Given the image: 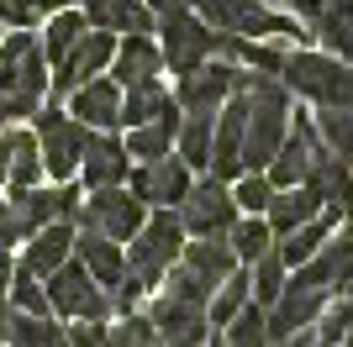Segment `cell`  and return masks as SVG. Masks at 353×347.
<instances>
[{
  "label": "cell",
  "instance_id": "obj_6",
  "mask_svg": "<svg viewBox=\"0 0 353 347\" xmlns=\"http://www.w3.org/2000/svg\"><path fill=\"white\" fill-rule=\"evenodd\" d=\"M159 53H163V74H190V69H201L206 58H216V48H221V32H211L206 21L195 11H174V16H159Z\"/></svg>",
  "mask_w": 353,
  "mask_h": 347
},
{
  "label": "cell",
  "instance_id": "obj_28",
  "mask_svg": "<svg viewBox=\"0 0 353 347\" xmlns=\"http://www.w3.org/2000/svg\"><path fill=\"white\" fill-rule=\"evenodd\" d=\"M243 305H248V269H232V274H227L216 289H211V300H206L211 332H216V326H227V321H232Z\"/></svg>",
  "mask_w": 353,
  "mask_h": 347
},
{
  "label": "cell",
  "instance_id": "obj_31",
  "mask_svg": "<svg viewBox=\"0 0 353 347\" xmlns=\"http://www.w3.org/2000/svg\"><path fill=\"white\" fill-rule=\"evenodd\" d=\"M63 6H74V0H0V27L6 32H37Z\"/></svg>",
  "mask_w": 353,
  "mask_h": 347
},
{
  "label": "cell",
  "instance_id": "obj_8",
  "mask_svg": "<svg viewBox=\"0 0 353 347\" xmlns=\"http://www.w3.org/2000/svg\"><path fill=\"white\" fill-rule=\"evenodd\" d=\"M148 221V205L137 200L127 185H105V189H90V200H79V211H74V227H90L101 231V237H111V242H132V231Z\"/></svg>",
  "mask_w": 353,
  "mask_h": 347
},
{
  "label": "cell",
  "instance_id": "obj_29",
  "mask_svg": "<svg viewBox=\"0 0 353 347\" xmlns=\"http://www.w3.org/2000/svg\"><path fill=\"white\" fill-rule=\"evenodd\" d=\"M174 101L169 95V85H132V90H121V127H143V121H153V116L163 111V105Z\"/></svg>",
  "mask_w": 353,
  "mask_h": 347
},
{
  "label": "cell",
  "instance_id": "obj_27",
  "mask_svg": "<svg viewBox=\"0 0 353 347\" xmlns=\"http://www.w3.org/2000/svg\"><path fill=\"white\" fill-rule=\"evenodd\" d=\"M311 132H316V143H322L332 158H343V163L353 158V111H343V105H316Z\"/></svg>",
  "mask_w": 353,
  "mask_h": 347
},
{
  "label": "cell",
  "instance_id": "obj_25",
  "mask_svg": "<svg viewBox=\"0 0 353 347\" xmlns=\"http://www.w3.org/2000/svg\"><path fill=\"white\" fill-rule=\"evenodd\" d=\"M85 32H90V21H85V11H79V6H63V11L48 16V21H43V37H37V43H43L48 69H53V63H63V58H69V48L79 43Z\"/></svg>",
  "mask_w": 353,
  "mask_h": 347
},
{
  "label": "cell",
  "instance_id": "obj_38",
  "mask_svg": "<svg viewBox=\"0 0 353 347\" xmlns=\"http://www.w3.org/2000/svg\"><path fill=\"white\" fill-rule=\"evenodd\" d=\"M16 242H27V231H21V216H16L11 195H0V247H16Z\"/></svg>",
  "mask_w": 353,
  "mask_h": 347
},
{
  "label": "cell",
  "instance_id": "obj_32",
  "mask_svg": "<svg viewBox=\"0 0 353 347\" xmlns=\"http://www.w3.org/2000/svg\"><path fill=\"white\" fill-rule=\"evenodd\" d=\"M227 242H232V253H237V263L248 269L264 247H274V231H269V221L264 216H237L232 227H227Z\"/></svg>",
  "mask_w": 353,
  "mask_h": 347
},
{
  "label": "cell",
  "instance_id": "obj_23",
  "mask_svg": "<svg viewBox=\"0 0 353 347\" xmlns=\"http://www.w3.org/2000/svg\"><path fill=\"white\" fill-rule=\"evenodd\" d=\"M338 227H343L338 211H316L311 221H301L295 231H285L280 242H274V247H280V258H285V269H301V263H306V258H311V253H316V247H322Z\"/></svg>",
  "mask_w": 353,
  "mask_h": 347
},
{
  "label": "cell",
  "instance_id": "obj_4",
  "mask_svg": "<svg viewBox=\"0 0 353 347\" xmlns=\"http://www.w3.org/2000/svg\"><path fill=\"white\" fill-rule=\"evenodd\" d=\"M190 11L206 21L211 32H221V37H301L306 43L311 32L295 27V16H280L269 11L264 0H190Z\"/></svg>",
  "mask_w": 353,
  "mask_h": 347
},
{
  "label": "cell",
  "instance_id": "obj_44",
  "mask_svg": "<svg viewBox=\"0 0 353 347\" xmlns=\"http://www.w3.org/2000/svg\"><path fill=\"white\" fill-rule=\"evenodd\" d=\"M348 169H353V158H348Z\"/></svg>",
  "mask_w": 353,
  "mask_h": 347
},
{
  "label": "cell",
  "instance_id": "obj_19",
  "mask_svg": "<svg viewBox=\"0 0 353 347\" xmlns=\"http://www.w3.org/2000/svg\"><path fill=\"white\" fill-rule=\"evenodd\" d=\"M179 269H190L195 279L206 289H216L221 279L232 274V269H243L232 253V242H227V231H216V237H185V253H179Z\"/></svg>",
  "mask_w": 353,
  "mask_h": 347
},
{
  "label": "cell",
  "instance_id": "obj_42",
  "mask_svg": "<svg viewBox=\"0 0 353 347\" xmlns=\"http://www.w3.org/2000/svg\"><path fill=\"white\" fill-rule=\"evenodd\" d=\"M285 6H290L295 21H316V11H322V0H285Z\"/></svg>",
  "mask_w": 353,
  "mask_h": 347
},
{
  "label": "cell",
  "instance_id": "obj_17",
  "mask_svg": "<svg viewBox=\"0 0 353 347\" xmlns=\"http://www.w3.org/2000/svg\"><path fill=\"white\" fill-rule=\"evenodd\" d=\"M327 289H311V284H295V279H285V289H280V300L269 305V342L274 337H290V332H301V326H316V316L327 311Z\"/></svg>",
  "mask_w": 353,
  "mask_h": 347
},
{
  "label": "cell",
  "instance_id": "obj_24",
  "mask_svg": "<svg viewBox=\"0 0 353 347\" xmlns=\"http://www.w3.org/2000/svg\"><path fill=\"white\" fill-rule=\"evenodd\" d=\"M211 127H216V116H211V111H179L174 153L190 163L195 174H206V163H211Z\"/></svg>",
  "mask_w": 353,
  "mask_h": 347
},
{
  "label": "cell",
  "instance_id": "obj_12",
  "mask_svg": "<svg viewBox=\"0 0 353 347\" xmlns=\"http://www.w3.org/2000/svg\"><path fill=\"white\" fill-rule=\"evenodd\" d=\"M111 53H117V32H95V27H90L85 37L69 48V58L48 69L53 95H69L74 85H85V79H95V74H105V69H111Z\"/></svg>",
  "mask_w": 353,
  "mask_h": 347
},
{
  "label": "cell",
  "instance_id": "obj_41",
  "mask_svg": "<svg viewBox=\"0 0 353 347\" xmlns=\"http://www.w3.org/2000/svg\"><path fill=\"white\" fill-rule=\"evenodd\" d=\"M148 11H153V21L159 16H174V11H190V0H143Z\"/></svg>",
  "mask_w": 353,
  "mask_h": 347
},
{
  "label": "cell",
  "instance_id": "obj_7",
  "mask_svg": "<svg viewBox=\"0 0 353 347\" xmlns=\"http://www.w3.org/2000/svg\"><path fill=\"white\" fill-rule=\"evenodd\" d=\"M43 289H48V305H53L59 321H111V295L85 274L79 258L59 263V269L43 279Z\"/></svg>",
  "mask_w": 353,
  "mask_h": 347
},
{
  "label": "cell",
  "instance_id": "obj_11",
  "mask_svg": "<svg viewBox=\"0 0 353 347\" xmlns=\"http://www.w3.org/2000/svg\"><path fill=\"white\" fill-rule=\"evenodd\" d=\"M190 179H195L190 163L179 158V153H163V158L132 163V174H127V189H132V195L148 205V211H174V205L185 200Z\"/></svg>",
  "mask_w": 353,
  "mask_h": 347
},
{
  "label": "cell",
  "instance_id": "obj_40",
  "mask_svg": "<svg viewBox=\"0 0 353 347\" xmlns=\"http://www.w3.org/2000/svg\"><path fill=\"white\" fill-rule=\"evenodd\" d=\"M11 279H16V253H11V247H0V300H6Z\"/></svg>",
  "mask_w": 353,
  "mask_h": 347
},
{
  "label": "cell",
  "instance_id": "obj_26",
  "mask_svg": "<svg viewBox=\"0 0 353 347\" xmlns=\"http://www.w3.org/2000/svg\"><path fill=\"white\" fill-rule=\"evenodd\" d=\"M285 279H290V269H285V258H280V247H264L259 258L248 263V300L253 305H274L280 300V289H285Z\"/></svg>",
  "mask_w": 353,
  "mask_h": 347
},
{
  "label": "cell",
  "instance_id": "obj_21",
  "mask_svg": "<svg viewBox=\"0 0 353 347\" xmlns=\"http://www.w3.org/2000/svg\"><path fill=\"white\" fill-rule=\"evenodd\" d=\"M316 211H327L322 205V195H316V185H290V189H274L269 195V211H264V221H269V231H274V242H280L285 231H295L301 221H311Z\"/></svg>",
  "mask_w": 353,
  "mask_h": 347
},
{
  "label": "cell",
  "instance_id": "obj_2",
  "mask_svg": "<svg viewBox=\"0 0 353 347\" xmlns=\"http://www.w3.org/2000/svg\"><path fill=\"white\" fill-rule=\"evenodd\" d=\"M280 85L290 95H301V101H311V105H343V111H353V63H343L332 53L285 48Z\"/></svg>",
  "mask_w": 353,
  "mask_h": 347
},
{
  "label": "cell",
  "instance_id": "obj_37",
  "mask_svg": "<svg viewBox=\"0 0 353 347\" xmlns=\"http://www.w3.org/2000/svg\"><path fill=\"white\" fill-rule=\"evenodd\" d=\"M63 342L69 347H105V321H69Z\"/></svg>",
  "mask_w": 353,
  "mask_h": 347
},
{
  "label": "cell",
  "instance_id": "obj_33",
  "mask_svg": "<svg viewBox=\"0 0 353 347\" xmlns=\"http://www.w3.org/2000/svg\"><path fill=\"white\" fill-rule=\"evenodd\" d=\"M43 153H37V137L32 132H16V153H11V174H6V189H32L43 185Z\"/></svg>",
  "mask_w": 353,
  "mask_h": 347
},
{
  "label": "cell",
  "instance_id": "obj_18",
  "mask_svg": "<svg viewBox=\"0 0 353 347\" xmlns=\"http://www.w3.org/2000/svg\"><path fill=\"white\" fill-rule=\"evenodd\" d=\"M74 258V221H48V227H37L21 242V258H16V269H27V274L48 279L59 263Z\"/></svg>",
  "mask_w": 353,
  "mask_h": 347
},
{
  "label": "cell",
  "instance_id": "obj_10",
  "mask_svg": "<svg viewBox=\"0 0 353 347\" xmlns=\"http://www.w3.org/2000/svg\"><path fill=\"white\" fill-rule=\"evenodd\" d=\"M243 85H248V69H243V63L206 58L201 69L179 74V85L169 90V95H174L179 111H211V116H216V111H221V101H227L232 90H243Z\"/></svg>",
  "mask_w": 353,
  "mask_h": 347
},
{
  "label": "cell",
  "instance_id": "obj_30",
  "mask_svg": "<svg viewBox=\"0 0 353 347\" xmlns=\"http://www.w3.org/2000/svg\"><path fill=\"white\" fill-rule=\"evenodd\" d=\"M216 332L227 337V347H269V311L248 300L227 326H216Z\"/></svg>",
  "mask_w": 353,
  "mask_h": 347
},
{
  "label": "cell",
  "instance_id": "obj_39",
  "mask_svg": "<svg viewBox=\"0 0 353 347\" xmlns=\"http://www.w3.org/2000/svg\"><path fill=\"white\" fill-rule=\"evenodd\" d=\"M16 132H21V127H0V189H6V174H11V153H16Z\"/></svg>",
  "mask_w": 353,
  "mask_h": 347
},
{
  "label": "cell",
  "instance_id": "obj_34",
  "mask_svg": "<svg viewBox=\"0 0 353 347\" xmlns=\"http://www.w3.org/2000/svg\"><path fill=\"white\" fill-rule=\"evenodd\" d=\"M105 347H159V326L143 311H121L117 321H105Z\"/></svg>",
  "mask_w": 353,
  "mask_h": 347
},
{
  "label": "cell",
  "instance_id": "obj_14",
  "mask_svg": "<svg viewBox=\"0 0 353 347\" xmlns=\"http://www.w3.org/2000/svg\"><path fill=\"white\" fill-rule=\"evenodd\" d=\"M105 74H111L121 90L159 85L163 79V53H159V43H153V32H127V37H117V53H111V69Z\"/></svg>",
  "mask_w": 353,
  "mask_h": 347
},
{
  "label": "cell",
  "instance_id": "obj_43",
  "mask_svg": "<svg viewBox=\"0 0 353 347\" xmlns=\"http://www.w3.org/2000/svg\"><path fill=\"white\" fill-rule=\"evenodd\" d=\"M343 300H348V326H343V342L338 347H353V295H343Z\"/></svg>",
  "mask_w": 353,
  "mask_h": 347
},
{
  "label": "cell",
  "instance_id": "obj_35",
  "mask_svg": "<svg viewBox=\"0 0 353 347\" xmlns=\"http://www.w3.org/2000/svg\"><path fill=\"white\" fill-rule=\"evenodd\" d=\"M6 305L11 311H27V316H53V305H48V289L37 274H27V269H16L11 289H6Z\"/></svg>",
  "mask_w": 353,
  "mask_h": 347
},
{
  "label": "cell",
  "instance_id": "obj_16",
  "mask_svg": "<svg viewBox=\"0 0 353 347\" xmlns=\"http://www.w3.org/2000/svg\"><path fill=\"white\" fill-rule=\"evenodd\" d=\"M127 174H132V158H127V147H121L117 132H90L85 143V158H79V185L85 189H105V185H127Z\"/></svg>",
  "mask_w": 353,
  "mask_h": 347
},
{
  "label": "cell",
  "instance_id": "obj_3",
  "mask_svg": "<svg viewBox=\"0 0 353 347\" xmlns=\"http://www.w3.org/2000/svg\"><path fill=\"white\" fill-rule=\"evenodd\" d=\"M179 253H185V227H179L174 211H148V221L132 231V242H127V274L148 289H159L163 274L179 263Z\"/></svg>",
  "mask_w": 353,
  "mask_h": 347
},
{
  "label": "cell",
  "instance_id": "obj_9",
  "mask_svg": "<svg viewBox=\"0 0 353 347\" xmlns=\"http://www.w3.org/2000/svg\"><path fill=\"white\" fill-rule=\"evenodd\" d=\"M179 227L185 237H216L237 221V200H232V185L216 179V174H195L190 189H185V200L174 205Z\"/></svg>",
  "mask_w": 353,
  "mask_h": 347
},
{
  "label": "cell",
  "instance_id": "obj_36",
  "mask_svg": "<svg viewBox=\"0 0 353 347\" xmlns=\"http://www.w3.org/2000/svg\"><path fill=\"white\" fill-rule=\"evenodd\" d=\"M269 195H274V185H269L264 174H237V179H232L237 216H264V211H269Z\"/></svg>",
  "mask_w": 353,
  "mask_h": 347
},
{
  "label": "cell",
  "instance_id": "obj_13",
  "mask_svg": "<svg viewBox=\"0 0 353 347\" xmlns=\"http://www.w3.org/2000/svg\"><path fill=\"white\" fill-rule=\"evenodd\" d=\"M63 101H69V116L85 121L90 132H117L121 127V85L111 74H95L85 85H74Z\"/></svg>",
  "mask_w": 353,
  "mask_h": 347
},
{
  "label": "cell",
  "instance_id": "obj_1",
  "mask_svg": "<svg viewBox=\"0 0 353 347\" xmlns=\"http://www.w3.org/2000/svg\"><path fill=\"white\" fill-rule=\"evenodd\" d=\"M48 95V58L37 32H0V121L37 116Z\"/></svg>",
  "mask_w": 353,
  "mask_h": 347
},
{
  "label": "cell",
  "instance_id": "obj_20",
  "mask_svg": "<svg viewBox=\"0 0 353 347\" xmlns=\"http://www.w3.org/2000/svg\"><path fill=\"white\" fill-rule=\"evenodd\" d=\"M174 132H179V105L169 101L159 116H153V121H143V127H127L121 147H127V158H132V163H148V158L174 153Z\"/></svg>",
  "mask_w": 353,
  "mask_h": 347
},
{
  "label": "cell",
  "instance_id": "obj_15",
  "mask_svg": "<svg viewBox=\"0 0 353 347\" xmlns=\"http://www.w3.org/2000/svg\"><path fill=\"white\" fill-rule=\"evenodd\" d=\"M74 258L85 263V274L95 279L105 295H117V289L127 284V247L111 242V237H101V231L74 227Z\"/></svg>",
  "mask_w": 353,
  "mask_h": 347
},
{
  "label": "cell",
  "instance_id": "obj_5",
  "mask_svg": "<svg viewBox=\"0 0 353 347\" xmlns=\"http://www.w3.org/2000/svg\"><path fill=\"white\" fill-rule=\"evenodd\" d=\"M32 137H37V153H43V174L48 179H74L79 174V158H85V143H90V127L74 121L69 111L59 105H37L32 116Z\"/></svg>",
  "mask_w": 353,
  "mask_h": 347
},
{
  "label": "cell",
  "instance_id": "obj_22",
  "mask_svg": "<svg viewBox=\"0 0 353 347\" xmlns=\"http://www.w3.org/2000/svg\"><path fill=\"white\" fill-rule=\"evenodd\" d=\"M79 11H85V21L95 32H117V37H127V32H153V11H148L143 0H74Z\"/></svg>",
  "mask_w": 353,
  "mask_h": 347
}]
</instances>
